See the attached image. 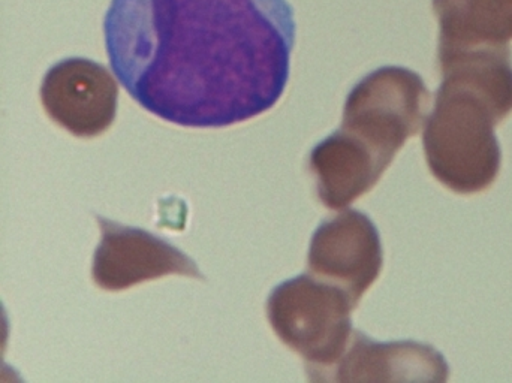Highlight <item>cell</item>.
I'll return each instance as SVG.
<instances>
[{
  "mask_svg": "<svg viewBox=\"0 0 512 383\" xmlns=\"http://www.w3.org/2000/svg\"><path fill=\"white\" fill-rule=\"evenodd\" d=\"M104 36L141 108L183 128H227L282 98L295 20L286 0H111Z\"/></svg>",
  "mask_w": 512,
  "mask_h": 383,
  "instance_id": "cell-1",
  "label": "cell"
},
{
  "mask_svg": "<svg viewBox=\"0 0 512 383\" xmlns=\"http://www.w3.org/2000/svg\"><path fill=\"white\" fill-rule=\"evenodd\" d=\"M438 59L444 81L424 120L427 164L451 191H484L501 170L495 126L512 113L510 47L474 48Z\"/></svg>",
  "mask_w": 512,
  "mask_h": 383,
  "instance_id": "cell-2",
  "label": "cell"
},
{
  "mask_svg": "<svg viewBox=\"0 0 512 383\" xmlns=\"http://www.w3.org/2000/svg\"><path fill=\"white\" fill-rule=\"evenodd\" d=\"M430 92L417 72L384 66L349 92L339 131L316 144L309 167L325 207L342 210L378 183L426 120Z\"/></svg>",
  "mask_w": 512,
  "mask_h": 383,
  "instance_id": "cell-3",
  "label": "cell"
},
{
  "mask_svg": "<svg viewBox=\"0 0 512 383\" xmlns=\"http://www.w3.org/2000/svg\"><path fill=\"white\" fill-rule=\"evenodd\" d=\"M348 292L312 274L280 283L267 300V318L280 340L297 352L310 381H328L351 343Z\"/></svg>",
  "mask_w": 512,
  "mask_h": 383,
  "instance_id": "cell-4",
  "label": "cell"
},
{
  "mask_svg": "<svg viewBox=\"0 0 512 383\" xmlns=\"http://www.w3.org/2000/svg\"><path fill=\"white\" fill-rule=\"evenodd\" d=\"M101 241L93 255L92 277L104 291L119 292L168 274L204 280L194 259L164 238L96 216Z\"/></svg>",
  "mask_w": 512,
  "mask_h": 383,
  "instance_id": "cell-5",
  "label": "cell"
},
{
  "mask_svg": "<svg viewBox=\"0 0 512 383\" xmlns=\"http://www.w3.org/2000/svg\"><path fill=\"white\" fill-rule=\"evenodd\" d=\"M119 86L101 63L72 57L48 69L41 102L48 116L75 137L104 134L116 119Z\"/></svg>",
  "mask_w": 512,
  "mask_h": 383,
  "instance_id": "cell-6",
  "label": "cell"
},
{
  "mask_svg": "<svg viewBox=\"0 0 512 383\" xmlns=\"http://www.w3.org/2000/svg\"><path fill=\"white\" fill-rule=\"evenodd\" d=\"M307 267L313 277L339 286L360 303L382 268L381 241L372 220L357 210L324 220L313 234Z\"/></svg>",
  "mask_w": 512,
  "mask_h": 383,
  "instance_id": "cell-7",
  "label": "cell"
},
{
  "mask_svg": "<svg viewBox=\"0 0 512 383\" xmlns=\"http://www.w3.org/2000/svg\"><path fill=\"white\" fill-rule=\"evenodd\" d=\"M439 20L438 54L510 47L512 0H433Z\"/></svg>",
  "mask_w": 512,
  "mask_h": 383,
  "instance_id": "cell-8",
  "label": "cell"
}]
</instances>
